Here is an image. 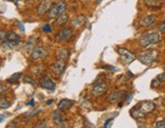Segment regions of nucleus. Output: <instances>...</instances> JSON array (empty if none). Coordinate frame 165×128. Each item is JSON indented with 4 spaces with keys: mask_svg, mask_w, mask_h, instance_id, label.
I'll use <instances>...</instances> for the list:
<instances>
[{
    "mask_svg": "<svg viewBox=\"0 0 165 128\" xmlns=\"http://www.w3.org/2000/svg\"><path fill=\"white\" fill-rule=\"evenodd\" d=\"M156 109V105L151 101H143L137 104L135 107L131 110L130 114L134 119H141L149 114V113L153 112Z\"/></svg>",
    "mask_w": 165,
    "mask_h": 128,
    "instance_id": "nucleus-1",
    "label": "nucleus"
},
{
    "mask_svg": "<svg viewBox=\"0 0 165 128\" xmlns=\"http://www.w3.org/2000/svg\"><path fill=\"white\" fill-rule=\"evenodd\" d=\"M160 42V37L158 33H150V34L142 35L141 38L139 39V43L142 47H148L150 45H156Z\"/></svg>",
    "mask_w": 165,
    "mask_h": 128,
    "instance_id": "nucleus-2",
    "label": "nucleus"
},
{
    "mask_svg": "<svg viewBox=\"0 0 165 128\" xmlns=\"http://www.w3.org/2000/svg\"><path fill=\"white\" fill-rule=\"evenodd\" d=\"M157 57H158V52H157V50L150 49V50H147L145 52L141 53L140 56H139V60L145 65H151L156 61Z\"/></svg>",
    "mask_w": 165,
    "mask_h": 128,
    "instance_id": "nucleus-3",
    "label": "nucleus"
},
{
    "mask_svg": "<svg viewBox=\"0 0 165 128\" xmlns=\"http://www.w3.org/2000/svg\"><path fill=\"white\" fill-rule=\"evenodd\" d=\"M65 9H66V3L63 0H61V1L55 3L52 6L50 7V9L48 10V17L51 18V20H53V18H56L62 14Z\"/></svg>",
    "mask_w": 165,
    "mask_h": 128,
    "instance_id": "nucleus-4",
    "label": "nucleus"
},
{
    "mask_svg": "<svg viewBox=\"0 0 165 128\" xmlns=\"http://www.w3.org/2000/svg\"><path fill=\"white\" fill-rule=\"evenodd\" d=\"M107 83L104 82L103 80H101V82H96L92 86V94L94 95V96H100V95L104 94L106 90H107Z\"/></svg>",
    "mask_w": 165,
    "mask_h": 128,
    "instance_id": "nucleus-5",
    "label": "nucleus"
},
{
    "mask_svg": "<svg viewBox=\"0 0 165 128\" xmlns=\"http://www.w3.org/2000/svg\"><path fill=\"white\" fill-rule=\"evenodd\" d=\"M39 83H40V86H41V87H43L44 90H48L53 91L55 90V87H56L55 86V83H54L53 80L47 75L43 76V77L40 79Z\"/></svg>",
    "mask_w": 165,
    "mask_h": 128,
    "instance_id": "nucleus-6",
    "label": "nucleus"
},
{
    "mask_svg": "<svg viewBox=\"0 0 165 128\" xmlns=\"http://www.w3.org/2000/svg\"><path fill=\"white\" fill-rule=\"evenodd\" d=\"M72 35V32L71 29H62V30H60L59 32L57 33L56 35V41L60 42V41H64V40H68L71 39V37Z\"/></svg>",
    "mask_w": 165,
    "mask_h": 128,
    "instance_id": "nucleus-7",
    "label": "nucleus"
},
{
    "mask_svg": "<svg viewBox=\"0 0 165 128\" xmlns=\"http://www.w3.org/2000/svg\"><path fill=\"white\" fill-rule=\"evenodd\" d=\"M46 50L43 48V47H36V48L33 49V52L31 54L32 59L34 60H38V59H43L44 57L46 56Z\"/></svg>",
    "mask_w": 165,
    "mask_h": 128,
    "instance_id": "nucleus-8",
    "label": "nucleus"
},
{
    "mask_svg": "<svg viewBox=\"0 0 165 128\" xmlns=\"http://www.w3.org/2000/svg\"><path fill=\"white\" fill-rule=\"evenodd\" d=\"M53 121L54 123L56 124L57 126L62 127V126H65V120H64V116L63 114L60 112V110L58 109L57 111H55L53 113Z\"/></svg>",
    "mask_w": 165,
    "mask_h": 128,
    "instance_id": "nucleus-9",
    "label": "nucleus"
},
{
    "mask_svg": "<svg viewBox=\"0 0 165 128\" xmlns=\"http://www.w3.org/2000/svg\"><path fill=\"white\" fill-rule=\"evenodd\" d=\"M117 52H118V54L121 56L122 59L126 60L127 63H131V62H133L134 59H135V55L131 52H130L128 50H126V49L119 48L118 50H117Z\"/></svg>",
    "mask_w": 165,
    "mask_h": 128,
    "instance_id": "nucleus-10",
    "label": "nucleus"
},
{
    "mask_svg": "<svg viewBox=\"0 0 165 128\" xmlns=\"http://www.w3.org/2000/svg\"><path fill=\"white\" fill-rule=\"evenodd\" d=\"M73 104H75V102L71 101V100H68V99H63V100H61L60 102H58L57 104V108L62 111H64V110H69L71 109Z\"/></svg>",
    "mask_w": 165,
    "mask_h": 128,
    "instance_id": "nucleus-11",
    "label": "nucleus"
},
{
    "mask_svg": "<svg viewBox=\"0 0 165 128\" xmlns=\"http://www.w3.org/2000/svg\"><path fill=\"white\" fill-rule=\"evenodd\" d=\"M64 68H65V63H64V60L62 59H57L55 61L54 63V66H53V70L54 72L56 73V74H61L62 72L64 71Z\"/></svg>",
    "mask_w": 165,
    "mask_h": 128,
    "instance_id": "nucleus-12",
    "label": "nucleus"
},
{
    "mask_svg": "<svg viewBox=\"0 0 165 128\" xmlns=\"http://www.w3.org/2000/svg\"><path fill=\"white\" fill-rule=\"evenodd\" d=\"M155 20H156V16L155 15H149V16H147L145 18H143V20H141L140 24L142 25V27L148 28V27H150V25H152L154 23H155Z\"/></svg>",
    "mask_w": 165,
    "mask_h": 128,
    "instance_id": "nucleus-13",
    "label": "nucleus"
},
{
    "mask_svg": "<svg viewBox=\"0 0 165 128\" xmlns=\"http://www.w3.org/2000/svg\"><path fill=\"white\" fill-rule=\"evenodd\" d=\"M49 9H50V2L47 1V0H44V1H42L38 6V13L44 14Z\"/></svg>",
    "mask_w": 165,
    "mask_h": 128,
    "instance_id": "nucleus-14",
    "label": "nucleus"
},
{
    "mask_svg": "<svg viewBox=\"0 0 165 128\" xmlns=\"http://www.w3.org/2000/svg\"><path fill=\"white\" fill-rule=\"evenodd\" d=\"M67 20H68V15L65 13H62L56 18V20H55V25H57V27H61V25L66 24Z\"/></svg>",
    "mask_w": 165,
    "mask_h": 128,
    "instance_id": "nucleus-15",
    "label": "nucleus"
},
{
    "mask_svg": "<svg viewBox=\"0 0 165 128\" xmlns=\"http://www.w3.org/2000/svg\"><path fill=\"white\" fill-rule=\"evenodd\" d=\"M122 97H123V94L116 90V91H113V93L108 97V101L110 102V103H115V102L120 100Z\"/></svg>",
    "mask_w": 165,
    "mask_h": 128,
    "instance_id": "nucleus-16",
    "label": "nucleus"
},
{
    "mask_svg": "<svg viewBox=\"0 0 165 128\" xmlns=\"http://www.w3.org/2000/svg\"><path fill=\"white\" fill-rule=\"evenodd\" d=\"M6 40H7V41H10V42H18L21 40V37L18 36L16 33L10 32V33L7 34Z\"/></svg>",
    "mask_w": 165,
    "mask_h": 128,
    "instance_id": "nucleus-17",
    "label": "nucleus"
},
{
    "mask_svg": "<svg viewBox=\"0 0 165 128\" xmlns=\"http://www.w3.org/2000/svg\"><path fill=\"white\" fill-rule=\"evenodd\" d=\"M86 23V17L85 16H78L72 20L73 27H80L82 24Z\"/></svg>",
    "mask_w": 165,
    "mask_h": 128,
    "instance_id": "nucleus-18",
    "label": "nucleus"
},
{
    "mask_svg": "<svg viewBox=\"0 0 165 128\" xmlns=\"http://www.w3.org/2000/svg\"><path fill=\"white\" fill-rule=\"evenodd\" d=\"M68 58V51L66 49H60L58 51V59L66 60Z\"/></svg>",
    "mask_w": 165,
    "mask_h": 128,
    "instance_id": "nucleus-19",
    "label": "nucleus"
},
{
    "mask_svg": "<svg viewBox=\"0 0 165 128\" xmlns=\"http://www.w3.org/2000/svg\"><path fill=\"white\" fill-rule=\"evenodd\" d=\"M145 4L148 7H152V8H158V7H160V3L157 2L156 0H147Z\"/></svg>",
    "mask_w": 165,
    "mask_h": 128,
    "instance_id": "nucleus-20",
    "label": "nucleus"
},
{
    "mask_svg": "<svg viewBox=\"0 0 165 128\" xmlns=\"http://www.w3.org/2000/svg\"><path fill=\"white\" fill-rule=\"evenodd\" d=\"M21 75H23V74H21V72L14 73V74H12L8 79H7V82H11V83H12V82H17L18 79L21 77Z\"/></svg>",
    "mask_w": 165,
    "mask_h": 128,
    "instance_id": "nucleus-21",
    "label": "nucleus"
},
{
    "mask_svg": "<svg viewBox=\"0 0 165 128\" xmlns=\"http://www.w3.org/2000/svg\"><path fill=\"white\" fill-rule=\"evenodd\" d=\"M0 107H1V109H7L10 107V103L6 99H1V101H0Z\"/></svg>",
    "mask_w": 165,
    "mask_h": 128,
    "instance_id": "nucleus-22",
    "label": "nucleus"
},
{
    "mask_svg": "<svg viewBox=\"0 0 165 128\" xmlns=\"http://www.w3.org/2000/svg\"><path fill=\"white\" fill-rule=\"evenodd\" d=\"M160 83H161V82L158 79V77H157V78H155V79H153V80H152L151 86L153 87V89H156V87L160 86Z\"/></svg>",
    "mask_w": 165,
    "mask_h": 128,
    "instance_id": "nucleus-23",
    "label": "nucleus"
},
{
    "mask_svg": "<svg viewBox=\"0 0 165 128\" xmlns=\"http://www.w3.org/2000/svg\"><path fill=\"white\" fill-rule=\"evenodd\" d=\"M40 112H41V111H40V110H32V111L28 112V113H25V115H30L29 117H34L35 115L39 114Z\"/></svg>",
    "mask_w": 165,
    "mask_h": 128,
    "instance_id": "nucleus-24",
    "label": "nucleus"
},
{
    "mask_svg": "<svg viewBox=\"0 0 165 128\" xmlns=\"http://www.w3.org/2000/svg\"><path fill=\"white\" fill-rule=\"evenodd\" d=\"M6 37H7V34L4 32V31H1L0 32V38H1V44L4 43V41L6 40Z\"/></svg>",
    "mask_w": 165,
    "mask_h": 128,
    "instance_id": "nucleus-25",
    "label": "nucleus"
},
{
    "mask_svg": "<svg viewBox=\"0 0 165 128\" xmlns=\"http://www.w3.org/2000/svg\"><path fill=\"white\" fill-rule=\"evenodd\" d=\"M24 80H25V83H31L33 86H35V82H34V80H33L32 78L29 77V76H25V79H24Z\"/></svg>",
    "mask_w": 165,
    "mask_h": 128,
    "instance_id": "nucleus-26",
    "label": "nucleus"
},
{
    "mask_svg": "<svg viewBox=\"0 0 165 128\" xmlns=\"http://www.w3.org/2000/svg\"><path fill=\"white\" fill-rule=\"evenodd\" d=\"M35 127H47V123L46 121H39L36 123Z\"/></svg>",
    "mask_w": 165,
    "mask_h": 128,
    "instance_id": "nucleus-27",
    "label": "nucleus"
},
{
    "mask_svg": "<svg viewBox=\"0 0 165 128\" xmlns=\"http://www.w3.org/2000/svg\"><path fill=\"white\" fill-rule=\"evenodd\" d=\"M156 127L157 128H165V121H164V120L157 122L156 123Z\"/></svg>",
    "mask_w": 165,
    "mask_h": 128,
    "instance_id": "nucleus-28",
    "label": "nucleus"
},
{
    "mask_svg": "<svg viewBox=\"0 0 165 128\" xmlns=\"http://www.w3.org/2000/svg\"><path fill=\"white\" fill-rule=\"evenodd\" d=\"M42 30L44 32H46V33H51V28H50V25L49 24H45L44 27L42 28Z\"/></svg>",
    "mask_w": 165,
    "mask_h": 128,
    "instance_id": "nucleus-29",
    "label": "nucleus"
},
{
    "mask_svg": "<svg viewBox=\"0 0 165 128\" xmlns=\"http://www.w3.org/2000/svg\"><path fill=\"white\" fill-rule=\"evenodd\" d=\"M157 77H158V79L160 80L161 82H165V72H163V73H161V74H159L158 76H157Z\"/></svg>",
    "mask_w": 165,
    "mask_h": 128,
    "instance_id": "nucleus-30",
    "label": "nucleus"
},
{
    "mask_svg": "<svg viewBox=\"0 0 165 128\" xmlns=\"http://www.w3.org/2000/svg\"><path fill=\"white\" fill-rule=\"evenodd\" d=\"M105 69H109V70H112V71H117V69L114 68V66H109V65H104V66H102Z\"/></svg>",
    "mask_w": 165,
    "mask_h": 128,
    "instance_id": "nucleus-31",
    "label": "nucleus"
},
{
    "mask_svg": "<svg viewBox=\"0 0 165 128\" xmlns=\"http://www.w3.org/2000/svg\"><path fill=\"white\" fill-rule=\"evenodd\" d=\"M111 123H112V119H108L107 121L105 122V124H104V128H107V127H109L110 125H111Z\"/></svg>",
    "mask_w": 165,
    "mask_h": 128,
    "instance_id": "nucleus-32",
    "label": "nucleus"
},
{
    "mask_svg": "<svg viewBox=\"0 0 165 128\" xmlns=\"http://www.w3.org/2000/svg\"><path fill=\"white\" fill-rule=\"evenodd\" d=\"M159 31H160V32H165V23L161 24L159 25Z\"/></svg>",
    "mask_w": 165,
    "mask_h": 128,
    "instance_id": "nucleus-33",
    "label": "nucleus"
},
{
    "mask_svg": "<svg viewBox=\"0 0 165 128\" xmlns=\"http://www.w3.org/2000/svg\"><path fill=\"white\" fill-rule=\"evenodd\" d=\"M17 24H18V25H20V29H21V30L24 32V31H25V27H24V24H21V23H20V21H17Z\"/></svg>",
    "mask_w": 165,
    "mask_h": 128,
    "instance_id": "nucleus-34",
    "label": "nucleus"
},
{
    "mask_svg": "<svg viewBox=\"0 0 165 128\" xmlns=\"http://www.w3.org/2000/svg\"><path fill=\"white\" fill-rule=\"evenodd\" d=\"M5 90H7V87H5ZM4 94V83H1V95Z\"/></svg>",
    "mask_w": 165,
    "mask_h": 128,
    "instance_id": "nucleus-35",
    "label": "nucleus"
},
{
    "mask_svg": "<svg viewBox=\"0 0 165 128\" xmlns=\"http://www.w3.org/2000/svg\"><path fill=\"white\" fill-rule=\"evenodd\" d=\"M27 104H28V105H31V106H34V105H35V102L32 100V101H30V102H28Z\"/></svg>",
    "mask_w": 165,
    "mask_h": 128,
    "instance_id": "nucleus-36",
    "label": "nucleus"
},
{
    "mask_svg": "<svg viewBox=\"0 0 165 128\" xmlns=\"http://www.w3.org/2000/svg\"><path fill=\"white\" fill-rule=\"evenodd\" d=\"M10 2H13V3H16V4L17 5L18 4V2H20V0H9Z\"/></svg>",
    "mask_w": 165,
    "mask_h": 128,
    "instance_id": "nucleus-37",
    "label": "nucleus"
},
{
    "mask_svg": "<svg viewBox=\"0 0 165 128\" xmlns=\"http://www.w3.org/2000/svg\"><path fill=\"white\" fill-rule=\"evenodd\" d=\"M126 74H128V76H130V77H133V76H134V74H133V73H131V71H127Z\"/></svg>",
    "mask_w": 165,
    "mask_h": 128,
    "instance_id": "nucleus-38",
    "label": "nucleus"
},
{
    "mask_svg": "<svg viewBox=\"0 0 165 128\" xmlns=\"http://www.w3.org/2000/svg\"><path fill=\"white\" fill-rule=\"evenodd\" d=\"M4 116H5V115H3V114L1 115V119H0V121H1V122L3 121V119H4Z\"/></svg>",
    "mask_w": 165,
    "mask_h": 128,
    "instance_id": "nucleus-39",
    "label": "nucleus"
},
{
    "mask_svg": "<svg viewBox=\"0 0 165 128\" xmlns=\"http://www.w3.org/2000/svg\"><path fill=\"white\" fill-rule=\"evenodd\" d=\"M51 103H52V101H51V100H50V101H48V102H47V104H48V105H50Z\"/></svg>",
    "mask_w": 165,
    "mask_h": 128,
    "instance_id": "nucleus-40",
    "label": "nucleus"
},
{
    "mask_svg": "<svg viewBox=\"0 0 165 128\" xmlns=\"http://www.w3.org/2000/svg\"><path fill=\"white\" fill-rule=\"evenodd\" d=\"M97 1H102V0H97Z\"/></svg>",
    "mask_w": 165,
    "mask_h": 128,
    "instance_id": "nucleus-41",
    "label": "nucleus"
}]
</instances>
